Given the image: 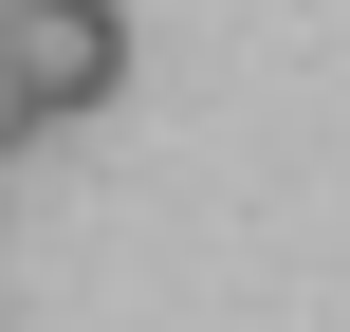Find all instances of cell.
<instances>
[{"label":"cell","instance_id":"1","mask_svg":"<svg viewBox=\"0 0 350 332\" xmlns=\"http://www.w3.org/2000/svg\"><path fill=\"white\" fill-rule=\"evenodd\" d=\"M0 74H18L37 129L111 111V92H129V0H0Z\"/></svg>","mask_w":350,"mask_h":332}]
</instances>
